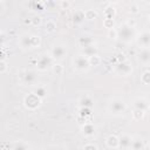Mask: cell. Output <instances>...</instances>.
Wrapping results in <instances>:
<instances>
[{
    "label": "cell",
    "mask_w": 150,
    "mask_h": 150,
    "mask_svg": "<svg viewBox=\"0 0 150 150\" xmlns=\"http://www.w3.org/2000/svg\"><path fill=\"white\" fill-rule=\"evenodd\" d=\"M117 30V38H120L122 41L124 42H129L135 38V30L134 28H131L130 26H128L127 23L121 25Z\"/></svg>",
    "instance_id": "obj_1"
},
{
    "label": "cell",
    "mask_w": 150,
    "mask_h": 150,
    "mask_svg": "<svg viewBox=\"0 0 150 150\" xmlns=\"http://www.w3.org/2000/svg\"><path fill=\"white\" fill-rule=\"evenodd\" d=\"M41 39L39 35H23L20 40V43L25 48H36L40 46Z\"/></svg>",
    "instance_id": "obj_2"
},
{
    "label": "cell",
    "mask_w": 150,
    "mask_h": 150,
    "mask_svg": "<svg viewBox=\"0 0 150 150\" xmlns=\"http://www.w3.org/2000/svg\"><path fill=\"white\" fill-rule=\"evenodd\" d=\"M109 111L112 112L114 115H123L125 112V109H127V104L124 103V101L120 100V98H116V100H112L110 103H109V107H108Z\"/></svg>",
    "instance_id": "obj_3"
},
{
    "label": "cell",
    "mask_w": 150,
    "mask_h": 150,
    "mask_svg": "<svg viewBox=\"0 0 150 150\" xmlns=\"http://www.w3.org/2000/svg\"><path fill=\"white\" fill-rule=\"evenodd\" d=\"M41 98H39L35 94H27L26 96H25V98H23V104H25V107L27 108V109H29V110H35L36 108H39L40 107V104H41Z\"/></svg>",
    "instance_id": "obj_4"
},
{
    "label": "cell",
    "mask_w": 150,
    "mask_h": 150,
    "mask_svg": "<svg viewBox=\"0 0 150 150\" xmlns=\"http://www.w3.org/2000/svg\"><path fill=\"white\" fill-rule=\"evenodd\" d=\"M53 59H52V56L50 55H42V56H40L39 57V60H38V62H36V67H38V70H40V71H46V70H48L49 68H52L53 67Z\"/></svg>",
    "instance_id": "obj_5"
},
{
    "label": "cell",
    "mask_w": 150,
    "mask_h": 150,
    "mask_svg": "<svg viewBox=\"0 0 150 150\" xmlns=\"http://www.w3.org/2000/svg\"><path fill=\"white\" fill-rule=\"evenodd\" d=\"M115 71L118 74V75H123V76H127L129 75L130 73H132V67L130 64L129 61H123V62H118L116 66H115Z\"/></svg>",
    "instance_id": "obj_6"
},
{
    "label": "cell",
    "mask_w": 150,
    "mask_h": 150,
    "mask_svg": "<svg viewBox=\"0 0 150 150\" xmlns=\"http://www.w3.org/2000/svg\"><path fill=\"white\" fill-rule=\"evenodd\" d=\"M73 64H74V67H75L77 70H81V71L87 70V69L90 67V66H89V62H88V57H86V56H83V55L76 56V57L74 59V61H73Z\"/></svg>",
    "instance_id": "obj_7"
},
{
    "label": "cell",
    "mask_w": 150,
    "mask_h": 150,
    "mask_svg": "<svg viewBox=\"0 0 150 150\" xmlns=\"http://www.w3.org/2000/svg\"><path fill=\"white\" fill-rule=\"evenodd\" d=\"M21 80H22V82H23L25 84L32 86V84H34L35 81H36V74H35V71H33V70H25V71L22 73V75H21Z\"/></svg>",
    "instance_id": "obj_8"
},
{
    "label": "cell",
    "mask_w": 150,
    "mask_h": 150,
    "mask_svg": "<svg viewBox=\"0 0 150 150\" xmlns=\"http://www.w3.org/2000/svg\"><path fill=\"white\" fill-rule=\"evenodd\" d=\"M137 43H138V46L142 47V49L143 48H149V46H150V33L148 30L142 32L141 35L137 38Z\"/></svg>",
    "instance_id": "obj_9"
},
{
    "label": "cell",
    "mask_w": 150,
    "mask_h": 150,
    "mask_svg": "<svg viewBox=\"0 0 150 150\" xmlns=\"http://www.w3.org/2000/svg\"><path fill=\"white\" fill-rule=\"evenodd\" d=\"M66 55V48L63 46H55L50 50V56L53 60H61Z\"/></svg>",
    "instance_id": "obj_10"
},
{
    "label": "cell",
    "mask_w": 150,
    "mask_h": 150,
    "mask_svg": "<svg viewBox=\"0 0 150 150\" xmlns=\"http://www.w3.org/2000/svg\"><path fill=\"white\" fill-rule=\"evenodd\" d=\"M81 131H82V134H83L84 136L89 137V136H93V135L95 134L96 128H95V125H94L93 123H90V122H86V123L82 124V127H81Z\"/></svg>",
    "instance_id": "obj_11"
},
{
    "label": "cell",
    "mask_w": 150,
    "mask_h": 150,
    "mask_svg": "<svg viewBox=\"0 0 150 150\" xmlns=\"http://www.w3.org/2000/svg\"><path fill=\"white\" fill-rule=\"evenodd\" d=\"M134 108L138 109V110H142V111H146L148 108H149V103L144 97H138L134 101Z\"/></svg>",
    "instance_id": "obj_12"
},
{
    "label": "cell",
    "mask_w": 150,
    "mask_h": 150,
    "mask_svg": "<svg viewBox=\"0 0 150 150\" xmlns=\"http://www.w3.org/2000/svg\"><path fill=\"white\" fill-rule=\"evenodd\" d=\"M131 141L132 138L129 135H122L121 137H118V146H121L122 149H130Z\"/></svg>",
    "instance_id": "obj_13"
},
{
    "label": "cell",
    "mask_w": 150,
    "mask_h": 150,
    "mask_svg": "<svg viewBox=\"0 0 150 150\" xmlns=\"http://www.w3.org/2000/svg\"><path fill=\"white\" fill-rule=\"evenodd\" d=\"M138 61L143 64H149L150 62V52L149 48H143L138 55Z\"/></svg>",
    "instance_id": "obj_14"
},
{
    "label": "cell",
    "mask_w": 150,
    "mask_h": 150,
    "mask_svg": "<svg viewBox=\"0 0 150 150\" xmlns=\"http://www.w3.org/2000/svg\"><path fill=\"white\" fill-rule=\"evenodd\" d=\"M105 144H107V146L110 148V149H117V148H120V146H118V137L115 136V135L108 136L107 139H105Z\"/></svg>",
    "instance_id": "obj_15"
},
{
    "label": "cell",
    "mask_w": 150,
    "mask_h": 150,
    "mask_svg": "<svg viewBox=\"0 0 150 150\" xmlns=\"http://www.w3.org/2000/svg\"><path fill=\"white\" fill-rule=\"evenodd\" d=\"M144 145H145V144H144V142H143L142 138L135 137V138H132V141H131L130 149H131V150H143Z\"/></svg>",
    "instance_id": "obj_16"
},
{
    "label": "cell",
    "mask_w": 150,
    "mask_h": 150,
    "mask_svg": "<svg viewBox=\"0 0 150 150\" xmlns=\"http://www.w3.org/2000/svg\"><path fill=\"white\" fill-rule=\"evenodd\" d=\"M96 54H97V48L95 47V45H93V46H88V47L82 48V54L81 55H83L86 57H90V56H94Z\"/></svg>",
    "instance_id": "obj_17"
},
{
    "label": "cell",
    "mask_w": 150,
    "mask_h": 150,
    "mask_svg": "<svg viewBox=\"0 0 150 150\" xmlns=\"http://www.w3.org/2000/svg\"><path fill=\"white\" fill-rule=\"evenodd\" d=\"M84 12L81 11V9H77L75 11L74 15H73V22L74 23H82L84 21Z\"/></svg>",
    "instance_id": "obj_18"
},
{
    "label": "cell",
    "mask_w": 150,
    "mask_h": 150,
    "mask_svg": "<svg viewBox=\"0 0 150 150\" xmlns=\"http://www.w3.org/2000/svg\"><path fill=\"white\" fill-rule=\"evenodd\" d=\"M79 43L82 48L88 47V46H93L94 45V39L91 36H82L79 39Z\"/></svg>",
    "instance_id": "obj_19"
},
{
    "label": "cell",
    "mask_w": 150,
    "mask_h": 150,
    "mask_svg": "<svg viewBox=\"0 0 150 150\" xmlns=\"http://www.w3.org/2000/svg\"><path fill=\"white\" fill-rule=\"evenodd\" d=\"M80 105L81 107H83V108H91L93 105H94V101H93V98L90 97V96H83V97H81V100H80Z\"/></svg>",
    "instance_id": "obj_20"
},
{
    "label": "cell",
    "mask_w": 150,
    "mask_h": 150,
    "mask_svg": "<svg viewBox=\"0 0 150 150\" xmlns=\"http://www.w3.org/2000/svg\"><path fill=\"white\" fill-rule=\"evenodd\" d=\"M33 94H35L39 98H45L46 96H47V88L46 87H43V86H38L35 89H34V91H33Z\"/></svg>",
    "instance_id": "obj_21"
},
{
    "label": "cell",
    "mask_w": 150,
    "mask_h": 150,
    "mask_svg": "<svg viewBox=\"0 0 150 150\" xmlns=\"http://www.w3.org/2000/svg\"><path fill=\"white\" fill-rule=\"evenodd\" d=\"M45 30L47 33H54L56 30V23L53 21V20H48L46 22V26H45Z\"/></svg>",
    "instance_id": "obj_22"
},
{
    "label": "cell",
    "mask_w": 150,
    "mask_h": 150,
    "mask_svg": "<svg viewBox=\"0 0 150 150\" xmlns=\"http://www.w3.org/2000/svg\"><path fill=\"white\" fill-rule=\"evenodd\" d=\"M12 150H28V145L23 141H18L13 144Z\"/></svg>",
    "instance_id": "obj_23"
},
{
    "label": "cell",
    "mask_w": 150,
    "mask_h": 150,
    "mask_svg": "<svg viewBox=\"0 0 150 150\" xmlns=\"http://www.w3.org/2000/svg\"><path fill=\"white\" fill-rule=\"evenodd\" d=\"M84 12V19L86 20H95L97 18V13L94 9H87Z\"/></svg>",
    "instance_id": "obj_24"
},
{
    "label": "cell",
    "mask_w": 150,
    "mask_h": 150,
    "mask_svg": "<svg viewBox=\"0 0 150 150\" xmlns=\"http://www.w3.org/2000/svg\"><path fill=\"white\" fill-rule=\"evenodd\" d=\"M88 62H89V66L96 67V66H98V64L101 63V59H100V56L96 54V55H94V56L88 57Z\"/></svg>",
    "instance_id": "obj_25"
},
{
    "label": "cell",
    "mask_w": 150,
    "mask_h": 150,
    "mask_svg": "<svg viewBox=\"0 0 150 150\" xmlns=\"http://www.w3.org/2000/svg\"><path fill=\"white\" fill-rule=\"evenodd\" d=\"M144 114H145V111H142V110H138V109H134L132 117H134L135 121H141L144 117Z\"/></svg>",
    "instance_id": "obj_26"
},
{
    "label": "cell",
    "mask_w": 150,
    "mask_h": 150,
    "mask_svg": "<svg viewBox=\"0 0 150 150\" xmlns=\"http://www.w3.org/2000/svg\"><path fill=\"white\" fill-rule=\"evenodd\" d=\"M104 15H105V19H112V20H114V15H115V9H114V7L108 6V7L104 9Z\"/></svg>",
    "instance_id": "obj_27"
},
{
    "label": "cell",
    "mask_w": 150,
    "mask_h": 150,
    "mask_svg": "<svg viewBox=\"0 0 150 150\" xmlns=\"http://www.w3.org/2000/svg\"><path fill=\"white\" fill-rule=\"evenodd\" d=\"M141 82H142L143 84H149V83H150V71H149L148 69L142 74V76H141Z\"/></svg>",
    "instance_id": "obj_28"
},
{
    "label": "cell",
    "mask_w": 150,
    "mask_h": 150,
    "mask_svg": "<svg viewBox=\"0 0 150 150\" xmlns=\"http://www.w3.org/2000/svg\"><path fill=\"white\" fill-rule=\"evenodd\" d=\"M80 116L86 118L87 116H91V108H83L81 107L80 108Z\"/></svg>",
    "instance_id": "obj_29"
},
{
    "label": "cell",
    "mask_w": 150,
    "mask_h": 150,
    "mask_svg": "<svg viewBox=\"0 0 150 150\" xmlns=\"http://www.w3.org/2000/svg\"><path fill=\"white\" fill-rule=\"evenodd\" d=\"M103 26L108 29H111L114 28V20L112 19H104L103 20Z\"/></svg>",
    "instance_id": "obj_30"
},
{
    "label": "cell",
    "mask_w": 150,
    "mask_h": 150,
    "mask_svg": "<svg viewBox=\"0 0 150 150\" xmlns=\"http://www.w3.org/2000/svg\"><path fill=\"white\" fill-rule=\"evenodd\" d=\"M53 71L56 74V75H61L62 73H63V68H62V66H60V64H53Z\"/></svg>",
    "instance_id": "obj_31"
},
{
    "label": "cell",
    "mask_w": 150,
    "mask_h": 150,
    "mask_svg": "<svg viewBox=\"0 0 150 150\" xmlns=\"http://www.w3.org/2000/svg\"><path fill=\"white\" fill-rule=\"evenodd\" d=\"M138 5L136 4V2H131L130 4V6H129V12H131L132 14H136V13H138Z\"/></svg>",
    "instance_id": "obj_32"
},
{
    "label": "cell",
    "mask_w": 150,
    "mask_h": 150,
    "mask_svg": "<svg viewBox=\"0 0 150 150\" xmlns=\"http://www.w3.org/2000/svg\"><path fill=\"white\" fill-rule=\"evenodd\" d=\"M108 38H110V39H112V40L117 39V30H116L115 28L109 29V30H108Z\"/></svg>",
    "instance_id": "obj_33"
},
{
    "label": "cell",
    "mask_w": 150,
    "mask_h": 150,
    "mask_svg": "<svg viewBox=\"0 0 150 150\" xmlns=\"http://www.w3.org/2000/svg\"><path fill=\"white\" fill-rule=\"evenodd\" d=\"M30 23H32L33 26H39V25L41 23V18H40V16H38V15L33 16V18L30 19Z\"/></svg>",
    "instance_id": "obj_34"
},
{
    "label": "cell",
    "mask_w": 150,
    "mask_h": 150,
    "mask_svg": "<svg viewBox=\"0 0 150 150\" xmlns=\"http://www.w3.org/2000/svg\"><path fill=\"white\" fill-rule=\"evenodd\" d=\"M82 150H98V149H97V146L95 144L88 143V144H86V145L82 146Z\"/></svg>",
    "instance_id": "obj_35"
},
{
    "label": "cell",
    "mask_w": 150,
    "mask_h": 150,
    "mask_svg": "<svg viewBox=\"0 0 150 150\" xmlns=\"http://www.w3.org/2000/svg\"><path fill=\"white\" fill-rule=\"evenodd\" d=\"M7 70V63L4 60H0V74L5 73Z\"/></svg>",
    "instance_id": "obj_36"
},
{
    "label": "cell",
    "mask_w": 150,
    "mask_h": 150,
    "mask_svg": "<svg viewBox=\"0 0 150 150\" xmlns=\"http://www.w3.org/2000/svg\"><path fill=\"white\" fill-rule=\"evenodd\" d=\"M60 5H61L63 8H68V7L70 6V2H69V1H61Z\"/></svg>",
    "instance_id": "obj_37"
},
{
    "label": "cell",
    "mask_w": 150,
    "mask_h": 150,
    "mask_svg": "<svg viewBox=\"0 0 150 150\" xmlns=\"http://www.w3.org/2000/svg\"><path fill=\"white\" fill-rule=\"evenodd\" d=\"M4 7H5V5H4V2H2V1H0V13L2 12V9H4Z\"/></svg>",
    "instance_id": "obj_38"
},
{
    "label": "cell",
    "mask_w": 150,
    "mask_h": 150,
    "mask_svg": "<svg viewBox=\"0 0 150 150\" xmlns=\"http://www.w3.org/2000/svg\"><path fill=\"white\" fill-rule=\"evenodd\" d=\"M143 150H150V148H149V145H144V148H143Z\"/></svg>",
    "instance_id": "obj_39"
},
{
    "label": "cell",
    "mask_w": 150,
    "mask_h": 150,
    "mask_svg": "<svg viewBox=\"0 0 150 150\" xmlns=\"http://www.w3.org/2000/svg\"><path fill=\"white\" fill-rule=\"evenodd\" d=\"M59 150H64V149H59Z\"/></svg>",
    "instance_id": "obj_40"
},
{
    "label": "cell",
    "mask_w": 150,
    "mask_h": 150,
    "mask_svg": "<svg viewBox=\"0 0 150 150\" xmlns=\"http://www.w3.org/2000/svg\"><path fill=\"white\" fill-rule=\"evenodd\" d=\"M39 150H43V149H39Z\"/></svg>",
    "instance_id": "obj_41"
}]
</instances>
